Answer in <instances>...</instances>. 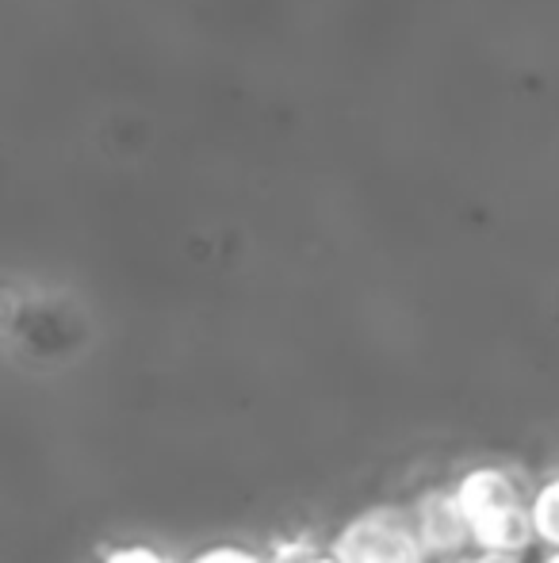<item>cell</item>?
I'll return each mask as SVG.
<instances>
[{
	"label": "cell",
	"instance_id": "obj_1",
	"mask_svg": "<svg viewBox=\"0 0 559 563\" xmlns=\"http://www.w3.org/2000/svg\"><path fill=\"white\" fill-rule=\"evenodd\" d=\"M463 506L476 518L487 552H510V556H537V526H533V490L537 479H525L522 472L502 464L471 467L463 479H456Z\"/></svg>",
	"mask_w": 559,
	"mask_h": 563
},
{
	"label": "cell",
	"instance_id": "obj_2",
	"mask_svg": "<svg viewBox=\"0 0 559 563\" xmlns=\"http://www.w3.org/2000/svg\"><path fill=\"white\" fill-rule=\"evenodd\" d=\"M334 552L342 563H425L414 533L411 503H376L337 529Z\"/></svg>",
	"mask_w": 559,
	"mask_h": 563
},
{
	"label": "cell",
	"instance_id": "obj_3",
	"mask_svg": "<svg viewBox=\"0 0 559 563\" xmlns=\"http://www.w3.org/2000/svg\"><path fill=\"white\" fill-rule=\"evenodd\" d=\"M411 518L414 533L425 552V563H460L479 556L483 549V537L476 529V518L463 506L460 487H433L411 498Z\"/></svg>",
	"mask_w": 559,
	"mask_h": 563
},
{
	"label": "cell",
	"instance_id": "obj_4",
	"mask_svg": "<svg viewBox=\"0 0 559 563\" xmlns=\"http://www.w3.org/2000/svg\"><path fill=\"white\" fill-rule=\"evenodd\" d=\"M269 563H342L334 552V544L322 541H288L277 544V552H269Z\"/></svg>",
	"mask_w": 559,
	"mask_h": 563
},
{
	"label": "cell",
	"instance_id": "obj_5",
	"mask_svg": "<svg viewBox=\"0 0 559 563\" xmlns=\"http://www.w3.org/2000/svg\"><path fill=\"white\" fill-rule=\"evenodd\" d=\"M188 563H269V556L249 549H234V544H223V549H208L200 556H192Z\"/></svg>",
	"mask_w": 559,
	"mask_h": 563
},
{
	"label": "cell",
	"instance_id": "obj_6",
	"mask_svg": "<svg viewBox=\"0 0 559 563\" xmlns=\"http://www.w3.org/2000/svg\"><path fill=\"white\" fill-rule=\"evenodd\" d=\"M104 563H169L161 556V552H154V549H146V544H127V549H120V552H112Z\"/></svg>",
	"mask_w": 559,
	"mask_h": 563
},
{
	"label": "cell",
	"instance_id": "obj_7",
	"mask_svg": "<svg viewBox=\"0 0 559 563\" xmlns=\"http://www.w3.org/2000/svg\"><path fill=\"white\" fill-rule=\"evenodd\" d=\"M537 563H559V552H537Z\"/></svg>",
	"mask_w": 559,
	"mask_h": 563
}]
</instances>
